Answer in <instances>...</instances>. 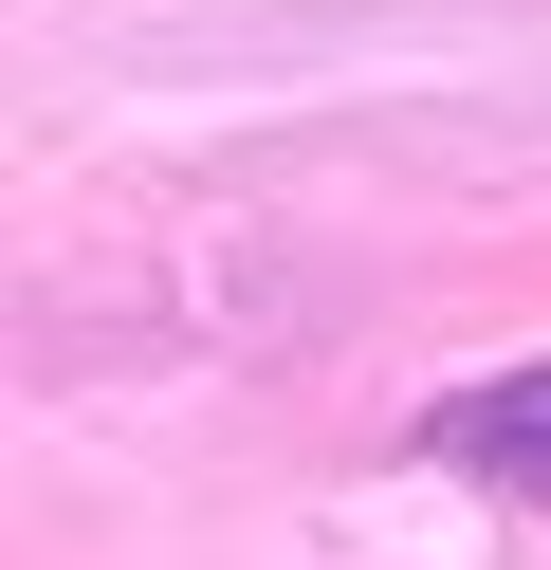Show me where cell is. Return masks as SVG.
<instances>
[{
	"instance_id": "obj_1",
	"label": "cell",
	"mask_w": 551,
	"mask_h": 570,
	"mask_svg": "<svg viewBox=\"0 0 551 570\" xmlns=\"http://www.w3.org/2000/svg\"><path fill=\"white\" fill-rule=\"evenodd\" d=\"M423 460H460L496 497H551V350L496 368V386H460V405H423Z\"/></svg>"
}]
</instances>
